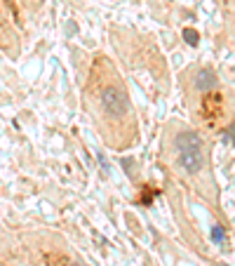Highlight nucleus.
<instances>
[{
  "mask_svg": "<svg viewBox=\"0 0 235 266\" xmlns=\"http://www.w3.org/2000/svg\"><path fill=\"white\" fill-rule=\"evenodd\" d=\"M99 106L106 113V118L122 123L132 116V106H129V97L125 92V87L120 85L118 80L113 83H104L99 87Z\"/></svg>",
  "mask_w": 235,
  "mask_h": 266,
  "instance_id": "obj_1",
  "label": "nucleus"
},
{
  "mask_svg": "<svg viewBox=\"0 0 235 266\" xmlns=\"http://www.w3.org/2000/svg\"><path fill=\"white\" fill-rule=\"evenodd\" d=\"M179 165L183 172L188 174H198L205 167V153H203V144L198 146H188V149L179 151Z\"/></svg>",
  "mask_w": 235,
  "mask_h": 266,
  "instance_id": "obj_2",
  "label": "nucleus"
},
{
  "mask_svg": "<svg viewBox=\"0 0 235 266\" xmlns=\"http://www.w3.org/2000/svg\"><path fill=\"white\" fill-rule=\"evenodd\" d=\"M203 108H205V116H221L224 113V97L219 92H205V99H203Z\"/></svg>",
  "mask_w": 235,
  "mask_h": 266,
  "instance_id": "obj_3",
  "label": "nucleus"
},
{
  "mask_svg": "<svg viewBox=\"0 0 235 266\" xmlns=\"http://www.w3.org/2000/svg\"><path fill=\"white\" fill-rule=\"evenodd\" d=\"M195 90H200V92H212L214 87H216V75L209 71V68H203L200 73L195 75Z\"/></svg>",
  "mask_w": 235,
  "mask_h": 266,
  "instance_id": "obj_4",
  "label": "nucleus"
},
{
  "mask_svg": "<svg viewBox=\"0 0 235 266\" xmlns=\"http://www.w3.org/2000/svg\"><path fill=\"white\" fill-rule=\"evenodd\" d=\"M198 144H203V139L198 137V132H193V130L179 132V134H176V139H174V146H176V151L188 149V146H198Z\"/></svg>",
  "mask_w": 235,
  "mask_h": 266,
  "instance_id": "obj_5",
  "label": "nucleus"
},
{
  "mask_svg": "<svg viewBox=\"0 0 235 266\" xmlns=\"http://www.w3.org/2000/svg\"><path fill=\"white\" fill-rule=\"evenodd\" d=\"M183 38H186V43H188V45H193V47L198 45V33L193 31V29H191V31L186 29V31H183Z\"/></svg>",
  "mask_w": 235,
  "mask_h": 266,
  "instance_id": "obj_6",
  "label": "nucleus"
},
{
  "mask_svg": "<svg viewBox=\"0 0 235 266\" xmlns=\"http://www.w3.org/2000/svg\"><path fill=\"white\" fill-rule=\"evenodd\" d=\"M212 235L216 243H224V231H221V226H212Z\"/></svg>",
  "mask_w": 235,
  "mask_h": 266,
  "instance_id": "obj_7",
  "label": "nucleus"
},
{
  "mask_svg": "<svg viewBox=\"0 0 235 266\" xmlns=\"http://www.w3.org/2000/svg\"><path fill=\"white\" fill-rule=\"evenodd\" d=\"M59 262H61L59 266H83L80 262H73V259H66V257H59Z\"/></svg>",
  "mask_w": 235,
  "mask_h": 266,
  "instance_id": "obj_8",
  "label": "nucleus"
}]
</instances>
